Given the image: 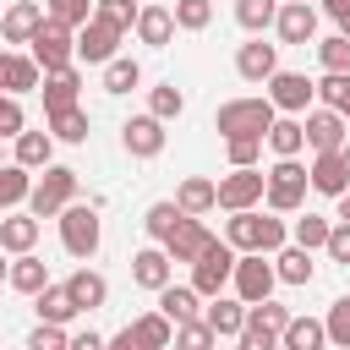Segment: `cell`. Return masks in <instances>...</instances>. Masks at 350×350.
I'll return each mask as SVG.
<instances>
[{
	"mask_svg": "<svg viewBox=\"0 0 350 350\" xmlns=\"http://www.w3.org/2000/svg\"><path fill=\"white\" fill-rule=\"evenodd\" d=\"M224 241H230L235 252H279V246H284V224H279V219H268V213L235 208V219H230Z\"/></svg>",
	"mask_w": 350,
	"mask_h": 350,
	"instance_id": "cell-1",
	"label": "cell"
},
{
	"mask_svg": "<svg viewBox=\"0 0 350 350\" xmlns=\"http://www.w3.org/2000/svg\"><path fill=\"white\" fill-rule=\"evenodd\" d=\"M213 126L224 137H262L273 126V98H230V104H219Z\"/></svg>",
	"mask_w": 350,
	"mask_h": 350,
	"instance_id": "cell-2",
	"label": "cell"
},
{
	"mask_svg": "<svg viewBox=\"0 0 350 350\" xmlns=\"http://www.w3.org/2000/svg\"><path fill=\"white\" fill-rule=\"evenodd\" d=\"M71 191H77V170H66V164H44V175H38L33 191H27L33 219H55V213L71 202Z\"/></svg>",
	"mask_w": 350,
	"mask_h": 350,
	"instance_id": "cell-3",
	"label": "cell"
},
{
	"mask_svg": "<svg viewBox=\"0 0 350 350\" xmlns=\"http://www.w3.org/2000/svg\"><path fill=\"white\" fill-rule=\"evenodd\" d=\"M33 60H38V71H60V66H71L77 60V38H71V27L66 22H55V16H44L38 27H33Z\"/></svg>",
	"mask_w": 350,
	"mask_h": 350,
	"instance_id": "cell-4",
	"label": "cell"
},
{
	"mask_svg": "<svg viewBox=\"0 0 350 350\" xmlns=\"http://www.w3.org/2000/svg\"><path fill=\"white\" fill-rule=\"evenodd\" d=\"M230 268H235V246L213 235V241L197 252V262H191V290H197V295H219V290L230 284Z\"/></svg>",
	"mask_w": 350,
	"mask_h": 350,
	"instance_id": "cell-5",
	"label": "cell"
},
{
	"mask_svg": "<svg viewBox=\"0 0 350 350\" xmlns=\"http://www.w3.org/2000/svg\"><path fill=\"white\" fill-rule=\"evenodd\" d=\"M284 323H290L284 306H273V301H252L246 317H241V334H235V339H241L246 350H273L279 334H284Z\"/></svg>",
	"mask_w": 350,
	"mask_h": 350,
	"instance_id": "cell-6",
	"label": "cell"
},
{
	"mask_svg": "<svg viewBox=\"0 0 350 350\" xmlns=\"http://www.w3.org/2000/svg\"><path fill=\"white\" fill-rule=\"evenodd\" d=\"M306 170L295 164V159H279L273 170H268V186H262V197H268V208L273 213H295L301 208V197H306Z\"/></svg>",
	"mask_w": 350,
	"mask_h": 350,
	"instance_id": "cell-7",
	"label": "cell"
},
{
	"mask_svg": "<svg viewBox=\"0 0 350 350\" xmlns=\"http://www.w3.org/2000/svg\"><path fill=\"white\" fill-rule=\"evenodd\" d=\"M60 241H66L71 257H93V252H98V213L66 202V208H60Z\"/></svg>",
	"mask_w": 350,
	"mask_h": 350,
	"instance_id": "cell-8",
	"label": "cell"
},
{
	"mask_svg": "<svg viewBox=\"0 0 350 350\" xmlns=\"http://www.w3.org/2000/svg\"><path fill=\"white\" fill-rule=\"evenodd\" d=\"M230 279H235V295L252 306V301H268V295H273V279H279V273L262 262V252H246V257H235Z\"/></svg>",
	"mask_w": 350,
	"mask_h": 350,
	"instance_id": "cell-9",
	"label": "cell"
},
{
	"mask_svg": "<svg viewBox=\"0 0 350 350\" xmlns=\"http://www.w3.org/2000/svg\"><path fill=\"white\" fill-rule=\"evenodd\" d=\"M175 339V323L164 317V312H148V317H137L131 328H120L109 345H120V350H164Z\"/></svg>",
	"mask_w": 350,
	"mask_h": 350,
	"instance_id": "cell-10",
	"label": "cell"
},
{
	"mask_svg": "<svg viewBox=\"0 0 350 350\" xmlns=\"http://www.w3.org/2000/svg\"><path fill=\"white\" fill-rule=\"evenodd\" d=\"M115 44H120V27H109L104 16H88L82 33H77V60L104 66V60H115Z\"/></svg>",
	"mask_w": 350,
	"mask_h": 350,
	"instance_id": "cell-11",
	"label": "cell"
},
{
	"mask_svg": "<svg viewBox=\"0 0 350 350\" xmlns=\"http://www.w3.org/2000/svg\"><path fill=\"white\" fill-rule=\"evenodd\" d=\"M262 186H268V175L262 170H252V164H235V175H224L219 180V208H252L257 197H262Z\"/></svg>",
	"mask_w": 350,
	"mask_h": 350,
	"instance_id": "cell-12",
	"label": "cell"
},
{
	"mask_svg": "<svg viewBox=\"0 0 350 350\" xmlns=\"http://www.w3.org/2000/svg\"><path fill=\"white\" fill-rule=\"evenodd\" d=\"M120 142H126L131 159H159L164 153V120L159 115H137V120L120 126Z\"/></svg>",
	"mask_w": 350,
	"mask_h": 350,
	"instance_id": "cell-13",
	"label": "cell"
},
{
	"mask_svg": "<svg viewBox=\"0 0 350 350\" xmlns=\"http://www.w3.org/2000/svg\"><path fill=\"white\" fill-rule=\"evenodd\" d=\"M208 241H213V230H208L197 213H186V219L164 235V252H170V262H197V252H202Z\"/></svg>",
	"mask_w": 350,
	"mask_h": 350,
	"instance_id": "cell-14",
	"label": "cell"
},
{
	"mask_svg": "<svg viewBox=\"0 0 350 350\" xmlns=\"http://www.w3.org/2000/svg\"><path fill=\"white\" fill-rule=\"evenodd\" d=\"M312 82L301 77V71H273L268 77V98H273V109H284V115H301L306 104H312Z\"/></svg>",
	"mask_w": 350,
	"mask_h": 350,
	"instance_id": "cell-15",
	"label": "cell"
},
{
	"mask_svg": "<svg viewBox=\"0 0 350 350\" xmlns=\"http://www.w3.org/2000/svg\"><path fill=\"white\" fill-rule=\"evenodd\" d=\"M273 22H279V38L284 44H312V33H317V11L306 0H284Z\"/></svg>",
	"mask_w": 350,
	"mask_h": 350,
	"instance_id": "cell-16",
	"label": "cell"
},
{
	"mask_svg": "<svg viewBox=\"0 0 350 350\" xmlns=\"http://www.w3.org/2000/svg\"><path fill=\"white\" fill-rule=\"evenodd\" d=\"M306 180H312L323 197H339V191H350V170H345L339 148H323V153H317V164L306 170Z\"/></svg>",
	"mask_w": 350,
	"mask_h": 350,
	"instance_id": "cell-17",
	"label": "cell"
},
{
	"mask_svg": "<svg viewBox=\"0 0 350 350\" xmlns=\"http://www.w3.org/2000/svg\"><path fill=\"white\" fill-rule=\"evenodd\" d=\"M301 131H306V142L323 153V148H345V115L339 109H312L306 120H301Z\"/></svg>",
	"mask_w": 350,
	"mask_h": 350,
	"instance_id": "cell-18",
	"label": "cell"
},
{
	"mask_svg": "<svg viewBox=\"0 0 350 350\" xmlns=\"http://www.w3.org/2000/svg\"><path fill=\"white\" fill-rule=\"evenodd\" d=\"M235 71L246 77V82H268L273 71H279V49L273 44H241V55H235Z\"/></svg>",
	"mask_w": 350,
	"mask_h": 350,
	"instance_id": "cell-19",
	"label": "cell"
},
{
	"mask_svg": "<svg viewBox=\"0 0 350 350\" xmlns=\"http://www.w3.org/2000/svg\"><path fill=\"white\" fill-rule=\"evenodd\" d=\"M5 284H11V290H22V295H38V290L49 284V262H44V257H33V252H16V262L5 268Z\"/></svg>",
	"mask_w": 350,
	"mask_h": 350,
	"instance_id": "cell-20",
	"label": "cell"
},
{
	"mask_svg": "<svg viewBox=\"0 0 350 350\" xmlns=\"http://www.w3.org/2000/svg\"><path fill=\"white\" fill-rule=\"evenodd\" d=\"M137 38L142 44H153V49H164L170 44V33H175V11H164V5H137Z\"/></svg>",
	"mask_w": 350,
	"mask_h": 350,
	"instance_id": "cell-21",
	"label": "cell"
},
{
	"mask_svg": "<svg viewBox=\"0 0 350 350\" xmlns=\"http://www.w3.org/2000/svg\"><path fill=\"white\" fill-rule=\"evenodd\" d=\"M77 88H82V77H77V60L71 66H60V71H44V109H66V104H77Z\"/></svg>",
	"mask_w": 350,
	"mask_h": 350,
	"instance_id": "cell-22",
	"label": "cell"
},
{
	"mask_svg": "<svg viewBox=\"0 0 350 350\" xmlns=\"http://www.w3.org/2000/svg\"><path fill=\"white\" fill-rule=\"evenodd\" d=\"M131 279H137L142 290H164V284H170V252H159V246L137 252V257H131Z\"/></svg>",
	"mask_w": 350,
	"mask_h": 350,
	"instance_id": "cell-23",
	"label": "cell"
},
{
	"mask_svg": "<svg viewBox=\"0 0 350 350\" xmlns=\"http://www.w3.org/2000/svg\"><path fill=\"white\" fill-rule=\"evenodd\" d=\"M66 290H71V301H77L82 312H93V306L109 301V284H104V273H93V268H77V273L66 279Z\"/></svg>",
	"mask_w": 350,
	"mask_h": 350,
	"instance_id": "cell-24",
	"label": "cell"
},
{
	"mask_svg": "<svg viewBox=\"0 0 350 350\" xmlns=\"http://www.w3.org/2000/svg\"><path fill=\"white\" fill-rule=\"evenodd\" d=\"M38 22H44V5H33V0H22V5H11V11H5V22H0V33H5V44H27Z\"/></svg>",
	"mask_w": 350,
	"mask_h": 350,
	"instance_id": "cell-25",
	"label": "cell"
},
{
	"mask_svg": "<svg viewBox=\"0 0 350 350\" xmlns=\"http://www.w3.org/2000/svg\"><path fill=\"white\" fill-rule=\"evenodd\" d=\"M153 295H159V312H164L170 323L197 317V290H191V284H175V279H170V284H164V290H153Z\"/></svg>",
	"mask_w": 350,
	"mask_h": 350,
	"instance_id": "cell-26",
	"label": "cell"
},
{
	"mask_svg": "<svg viewBox=\"0 0 350 350\" xmlns=\"http://www.w3.org/2000/svg\"><path fill=\"white\" fill-rule=\"evenodd\" d=\"M175 202H180V213H208V208H219V186L202 180V175H191V180H180Z\"/></svg>",
	"mask_w": 350,
	"mask_h": 350,
	"instance_id": "cell-27",
	"label": "cell"
},
{
	"mask_svg": "<svg viewBox=\"0 0 350 350\" xmlns=\"http://www.w3.org/2000/svg\"><path fill=\"white\" fill-rule=\"evenodd\" d=\"M77 312H82V306L71 301L66 284H44V290H38V317H44V323H71Z\"/></svg>",
	"mask_w": 350,
	"mask_h": 350,
	"instance_id": "cell-28",
	"label": "cell"
},
{
	"mask_svg": "<svg viewBox=\"0 0 350 350\" xmlns=\"http://www.w3.org/2000/svg\"><path fill=\"white\" fill-rule=\"evenodd\" d=\"M241 317H246V301H224V295H219L202 323L213 328V339H235V334H241Z\"/></svg>",
	"mask_w": 350,
	"mask_h": 350,
	"instance_id": "cell-29",
	"label": "cell"
},
{
	"mask_svg": "<svg viewBox=\"0 0 350 350\" xmlns=\"http://www.w3.org/2000/svg\"><path fill=\"white\" fill-rule=\"evenodd\" d=\"M323 339H328V328H323L317 317H290V323H284V334H279V345H284V350H317Z\"/></svg>",
	"mask_w": 350,
	"mask_h": 350,
	"instance_id": "cell-30",
	"label": "cell"
},
{
	"mask_svg": "<svg viewBox=\"0 0 350 350\" xmlns=\"http://www.w3.org/2000/svg\"><path fill=\"white\" fill-rule=\"evenodd\" d=\"M49 153H55V137H49V131H16V164L44 170Z\"/></svg>",
	"mask_w": 350,
	"mask_h": 350,
	"instance_id": "cell-31",
	"label": "cell"
},
{
	"mask_svg": "<svg viewBox=\"0 0 350 350\" xmlns=\"http://www.w3.org/2000/svg\"><path fill=\"white\" fill-rule=\"evenodd\" d=\"M262 137H268V148H273L279 159H295V153L306 148V131H301V120H273Z\"/></svg>",
	"mask_w": 350,
	"mask_h": 350,
	"instance_id": "cell-32",
	"label": "cell"
},
{
	"mask_svg": "<svg viewBox=\"0 0 350 350\" xmlns=\"http://www.w3.org/2000/svg\"><path fill=\"white\" fill-rule=\"evenodd\" d=\"M273 262H279L273 273H279L284 284H312V252H306V246H290V252L279 246V257H273Z\"/></svg>",
	"mask_w": 350,
	"mask_h": 350,
	"instance_id": "cell-33",
	"label": "cell"
},
{
	"mask_svg": "<svg viewBox=\"0 0 350 350\" xmlns=\"http://www.w3.org/2000/svg\"><path fill=\"white\" fill-rule=\"evenodd\" d=\"M27 191H33V175H27V164H0V208H16V202H27Z\"/></svg>",
	"mask_w": 350,
	"mask_h": 350,
	"instance_id": "cell-34",
	"label": "cell"
},
{
	"mask_svg": "<svg viewBox=\"0 0 350 350\" xmlns=\"http://www.w3.org/2000/svg\"><path fill=\"white\" fill-rule=\"evenodd\" d=\"M49 131H55L60 142H82V137H88V109H77V104L49 109Z\"/></svg>",
	"mask_w": 350,
	"mask_h": 350,
	"instance_id": "cell-35",
	"label": "cell"
},
{
	"mask_svg": "<svg viewBox=\"0 0 350 350\" xmlns=\"http://www.w3.org/2000/svg\"><path fill=\"white\" fill-rule=\"evenodd\" d=\"M317 88V98L328 104V109H339L345 120H350V71H328L323 82H312Z\"/></svg>",
	"mask_w": 350,
	"mask_h": 350,
	"instance_id": "cell-36",
	"label": "cell"
},
{
	"mask_svg": "<svg viewBox=\"0 0 350 350\" xmlns=\"http://www.w3.org/2000/svg\"><path fill=\"white\" fill-rule=\"evenodd\" d=\"M38 88V60L33 55H11L5 60V93H33Z\"/></svg>",
	"mask_w": 350,
	"mask_h": 350,
	"instance_id": "cell-37",
	"label": "cell"
},
{
	"mask_svg": "<svg viewBox=\"0 0 350 350\" xmlns=\"http://www.w3.org/2000/svg\"><path fill=\"white\" fill-rule=\"evenodd\" d=\"M33 241H38V219H5L0 224V246L5 252H33Z\"/></svg>",
	"mask_w": 350,
	"mask_h": 350,
	"instance_id": "cell-38",
	"label": "cell"
},
{
	"mask_svg": "<svg viewBox=\"0 0 350 350\" xmlns=\"http://www.w3.org/2000/svg\"><path fill=\"white\" fill-rule=\"evenodd\" d=\"M142 82V66L137 60H104V88L109 93H131Z\"/></svg>",
	"mask_w": 350,
	"mask_h": 350,
	"instance_id": "cell-39",
	"label": "cell"
},
{
	"mask_svg": "<svg viewBox=\"0 0 350 350\" xmlns=\"http://www.w3.org/2000/svg\"><path fill=\"white\" fill-rule=\"evenodd\" d=\"M208 22H213V0H175V27L202 33Z\"/></svg>",
	"mask_w": 350,
	"mask_h": 350,
	"instance_id": "cell-40",
	"label": "cell"
},
{
	"mask_svg": "<svg viewBox=\"0 0 350 350\" xmlns=\"http://www.w3.org/2000/svg\"><path fill=\"white\" fill-rule=\"evenodd\" d=\"M273 16H279V0H235V22H241V27H252V33H257V27H268Z\"/></svg>",
	"mask_w": 350,
	"mask_h": 350,
	"instance_id": "cell-41",
	"label": "cell"
},
{
	"mask_svg": "<svg viewBox=\"0 0 350 350\" xmlns=\"http://www.w3.org/2000/svg\"><path fill=\"white\" fill-rule=\"evenodd\" d=\"M180 219H186V213H180V202H153L142 224H148V235H153V241H164V235H170Z\"/></svg>",
	"mask_w": 350,
	"mask_h": 350,
	"instance_id": "cell-42",
	"label": "cell"
},
{
	"mask_svg": "<svg viewBox=\"0 0 350 350\" xmlns=\"http://www.w3.org/2000/svg\"><path fill=\"white\" fill-rule=\"evenodd\" d=\"M180 109H186V98H180V88H175V82H170V88H153V93H148V115H159V120H175Z\"/></svg>",
	"mask_w": 350,
	"mask_h": 350,
	"instance_id": "cell-43",
	"label": "cell"
},
{
	"mask_svg": "<svg viewBox=\"0 0 350 350\" xmlns=\"http://www.w3.org/2000/svg\"><path fill=\"white\" fill-rule=\"evenodd\" d=\"M317 60H323L328 71H350V38H345V33L323 38V44H317Z\"/></svg>",
	"mask_w": 350,
	"mask_h": 350,
	"instance_id": "cell-44",
	"label": "cell"
},
{
	"mask_svg": "<svg viewBox=\"0 0 350 350\" xmlns=\"http://www.w3.org/2000/svg\"><path fill=\"white\" fill-rule=\"evenodd\" d=\"M93 16H104L109 27H120V33H126V27L137 22V0H98V5H93Z\"/></svg>",
	"mask_w": 350,
	"mask_h": 350,
	"instance_id": "cell-45",
	"label": "cell"
},
{
	"mask_svg": "<svg viewBox=\"0 0 350 350\" xmlns=\"http://www.w3.org/2000/svg\"><path fill=\"white\" fill-rule=\"evenodd\" d=\"M44 5H49V16L66 22V27H82V22L93 16V0H44Z\"/></svg>",
	"mask_w": 350,
	"mask_h": 350,
	"instance_id": "cell-46",
	"label": "cell"
},
{
	"mask_svg": "<svg viewBox=\"0 0 350 350\" xmlns=\"http://www.w3.org/2000/svg\"><path fill=\"white\" fill-rule=\"evenodd\" d=\"M323 328H328V339H334V345H345V350H350V295H339V301L328 306V323H323Z\"/></svg>",
	"mask_w": 350,
	"mask_h": 350,
	"instance_id": "cell-47",
	"label": "cell"
},
{
	"mask_svg": "<svg viewBox=\"0 0 350 350\" xmlns=\"http://www.w3.org/2000/svg\"><path fill=\"white\" fill-rule=\"evenodd\" d=\"M328 241V219H317V213H306V219H295V246H306V252H317Z\"/></svg>",
	"mask_w": 350,
	"mask_h": 350,
	"instance_id": "cell-48",
	"label": "cell"
},
{
	"mask_svg": "<svg viewBox=\"0 0 350 350\" xmlns=\"http://www.w3.org/2000/svg\"><path fill=\"white\" fill-rule=\"evenodd\" d=\"M60 345H71V334H66L60 323H38V328L27 334V350H60Z\"/></svg>",
	"mask_w": 350,
	"mask_h": 350,
	"instance_id": "cell-49",
	"label": "cell"
},
{
	"mask_svg": "<svg viewBox=\"0 0 350 350\" xmlns=\"http://www.w3.org/2000/svg\"><path fill=\"white\" fill-rule=\"evenodd\" d=\"M175 345L202 350V345H213V328H208V323H197V317H186V323H175Z\"/></svg>",
	"mask_w": 350,
	"mask_h": 350,
	"instance_id": "cell-50",
	"label": "cell"
},
{
	"mask_svg": "<svg viewBox=\"0 0 350 350\" xmlns=\"http://www.w3.org/2000/svg\"><path fill=\"white\" fill-rule=\"evenodd\" d=\"M224 153H230V164H257L262 137H224Z\"/></svg>",
	"mask_w": 350,
	"mask_h": 350,
	"instance_id": "cell-51",
	"label": "cell"
},
{
	"mask_svg": "<svg viewBox=\"0 0 350 350\" xmlns=\"http://www.w3.org/2000/svg\"><path fill=\"white\" fill-rule=\"evenodd\" d=\"M323 252L334 257V262H350V224L339 219V224H328V241H323Z\"/></svg>",
	"mask_w": 350,
	"mask_h": 350,
	"instance_id": "cell-52",
	"label": "cell"
},
{
	"mask_svg": "<svg viewBox=\"0 0 350 350\" xmlns=\"http://www.w3.org/2000/svg\"><path fill=\"white\" fill-rule=\"evenodd\" d=\"M22 131V104L11 93H0V137H16Z\"/></svg>",
	"mask_w": 350,
	"mask_h": 350,
	"instance_id": "cell-53",
	"label": "cell"
},
{
	"mask_svg": "<svg viewBox=\"0 0 350 350\" xmlns=\"http://www.w3.org/2000/svg\"><path fill=\"white\" fill-rule=\"evenodd\" d=\"M104 345V334H93V328H82V334H71V350H98Z\"/></svg>",
	"mask_w": 350,
	"mask_h": 350,
	"instance_id": "cell-54",
	"label": "cell"
},
{
	"mask_svg": "<svg viewBox=\"0 0 350 350\" xmlns=\"http://www.w3.org/2000/svg\"><path fill=\"white\" fill-rule=\"evenodd\" d=\"M334 219H345V224H350V191H339V213H334Z\"/></svg>",
	"mask_w": 350,
	"mask_h": 350,
	"instance_id": "cell-55",
	"label": "cell"
},
{
	"mask_svg": "<svg viewBox=\"0 0 350 350\" xmlns=\"http://www.w3.org/2000/svg\"><path fill=\"white\" fill-rule=\"evenodd\" d=\"M334 22H339V33H345V38H350V5H345V11H339V16H334Z\"/></svg>",
	"mask_w": 350,
	"mask_h": 350,
	"instance_id": "cell-56",
	"label": "cell"
},
{
	"mask_svg": "<svg viewBox=\"0 0 350 350\" xmlns=\"http://www.w3.org/2000/svg\"><path fill=\"white\" fill-rule=\"evenodd\" d=\"M323 5H328V16H339V11L350 5V0H323Z\"/></svg>",
	"mask_w": 350,
	"mask_h": 350,
	"instance_id": "cell-57",
	"label": "cell"
},
{
	"mask_svg": "<svg viewBox=\"0 0 350 350\" xmlns=\"http://www.w3.org/2000/svg\"><path fill=\"white\" fill-rule=\"evenodd\" d=\"M5 60H11V55H5V49H0V88H5Z\"/></svg>",
	"mask_w": 350,
	"mask_h": 350,
	"instance_id": "cell-58",
	"label": "cell"
},
{
	"mask_svg": "<svg viewBox=\"0 0 350 350\" xmlns=\"http://www.w3.org/2000/svg\"><path fill=\"white\" fill-rule=\"evenodd\" d=\"M339 159H345V170H350V142H345V148H339Z\"/></svg>",
	"mask_w": 350,
	"mask_h": 350,
	"instance_id": "cell-59",
	"label": "cell"
},
{
	"mask_svg": "<svg viewBox=\"0 0 350 350\" xmlns=\"http://www.w3.org/2000/svg\"><path fill=\"white\" fill-rule=\"evenodd\" d=\"M0 284H5V262H0Z\"/></svg>",
	"mask_w": 350,
	"mask_h": 350,
	"instance_id": "cell-60",
	"label": "cell"
}]
</instances>
